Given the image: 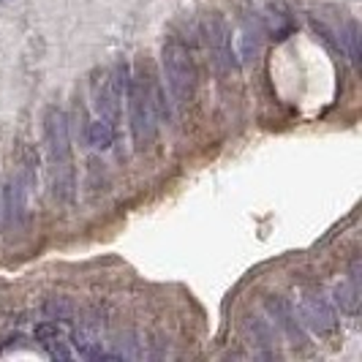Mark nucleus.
Segmentation results:
<instances>
[{
  "label": "nucleus",
  "mask_w": 362,
  "mask_h": 362,
  "mask_svg": "<svg viewBox=\"0 0 362 362\" xmlns=\"http://www.w3.org/2000/svg\"><path fill=\"white\" fill-rule=\"evenodd\" d=\"M264 308H267V313H270L272 325L286 335V341H289L294 349H305V346H308L305 325H303V319H300L297 308L291 305L286 297H267V300H264Z\"/></svg>",
  "instance_id": "20e7f679"
},
{
  "label": "nucleus",
  "mask_w": 362,
  "mask_h": 362,
  "mask_svg": "<svg viewBox=\"0 0 362 362\" xmlns=\"http://www.w3.org/2000/svg\"><path fill=\"white\" fill-rule=\"evenodd\" d=\"M161 69L166 90L175 98V104H188L197 88V69L188 47L180 41H166L161 49Z\"/></svg>",
  "instance_id": "f257e3e1"
},
{
  "label": "nucleus",
  "mask_w": 362,
  "mask_h": 362,
  "mask_svg": "<svg viewBox=\"0 0 362 362\" xmlns=\"http://www.w3.org/2000/svg\"><path fill=\"white\" fill-rule=\"evenodd\" d=\"M264 44V22L256 14H245L240 22V33H237V54L243 63H254Z\"/></svg>",
  "instance_id": "0eeeda50"
},
{
  "label": "nucleus",
  "mask_w": 362,
  "mask_h": 362,
  "mask_svg": "<svg viewBox=\"0 0 362 362\" xmlns=\"http://www.w3.org/2000/svg\"><path fill=\"white\" fill-rule=\"evenodd\" d=\"M44 139H47V150H49V161H71V134H69V120H66L63 109L49 107L44 112Z\"/></svg>",
  "instance_id": "423d86ee"
},
{
  "label": "nucleus",
  "mask_w": 362,
  "mask_h": 362,
  "mask_svg": "<svg viewBox=\"0 0 362 362\" xmlns=\"http://www.w3.org/2000/svg\"><path fill=\"white\" fill-rule=\"evenodd\" d=\"M158 93L150 90L145 76H131L128 82V117H131V134H134V145L136 150H145L153 136H156V109H158V101H156Z\"/></svg>",
  "instance_id": "f03ea898"
},
{
  "label": "nucleus",
  "mask_w": 362,
  "mask_h": 362,
  "mask_svg": "<svg viewBox=\"0 0 362 362\" xmlns=\"http://www.w3.org/2000/svg\"><path fill=\"white\" fill-rule=\"evenodd\" d=\"M47 346V351H49V357H52V360H71V351H69V346L63 344V341H60V338H54V341H49V344H44Z\"/></svg>",
  "instance_id": "f3484780"
},
{
  "label": "nucleus",
  "mask_w": 362,
  "mask_h": 362,
  "mask_svg": "<svg viewBox=\"0 0 362 362\" xmlns=\"http://www.w3.org/2000/svg\"><path fill=\"white\" fill-rule=\"evenodd\" d=\"M344 44H346V52H349V60L354 66H360V22L357 19H349L344 28Z\"/></svg>",
  "instance_id": "2eb2a0df"
},
{
  "label": "nucleus",
  "mask_w": 362,
  "mask_h": 362,
  "mask_svg": "<svg viewBox=\"0 0 362 362\" xmlns=\"http://www.w3.org/2000/svg\"><path fill=\"white\" fill-rule=\"evenodd\" d=\"M52 194L57 202L71 204L74 194H76V172H74L71 161L52 163Z\"/></svg>",
  "instance_id": "9d476101"
},
{
  "label": "nucleus",
  "mask_w": 362,
  "mask_h": 362,
  "mask_svg": "<svg viewBox=\"0 0 362 362\" xmlns=\"http://www.w3.org/2000/svg\"><path fill=\"white\" fill-rule=\"evenodd\" d=\"M300 319H303V325L308 327L313 335H319L325 341H332L341 332V325H338L332 303L327 297H322V294H316V291H305L303 294V300H300Z\"/></svg>",
  "instance_id": "7ed1b4c3"
},
{
  "label": "nucleus",
  "mask_w": 362,
  "mask_h": 362,
  "mask_svg": "<svg viewBox=\"0 0 362 362\" xmlns=\"http://www.w3.org/2000/svg\"><path fill=\"white\" fill-rule=\"evenodd\" d=\"M360 300H362L360 262L354 259V262H351V270H349V278H346L344 284H338V286H335V303L341 305L344 313L357 316V310H360Z\"/></svg>",
  "instance_id": "6e6552de"
},
{
  "label": "nucleus",
  "mask_w": 362,
  "mask_h": 362,
  "mask_svg": "<svg viewBox=\"0 0 362 362\" xmlns=\"http://www.w3.org/2000/svg\"><path fill=\"white\" fill-rule=\"evenodd\" d=\"M44 316L52 322H69L74 316V303L69 297H49L44 303Z\"/></svg>",
  "instance_id": "4468645a"
},
{
  "label": "nucleus",
  "mask_w": 362,
  "mask_h": 362,
  "mask_svg": "<svg viewBox=\"0 0 362 362\" xmlns=\"http://www.w3.org/2000/svg\"><path fill=\"white\" fill-rule=\"evenodd\" d=\"M120 98H123V95L115 90L112 76H107V79L101 82V88L95 90V101H93V107H95V112H98V117L115 126V123L120 120Z\"/></svg>",
  "instance_id": "1a4fd4ad"
},
{
  "label": "nucleus",
  "mask_w": 362,
  "mask_h": 362,
  "mask_svg": "<svg viewBox=\"0 0 362 362\" xmlns=\"http://www.w3.org/2000/svg\"><path fill=\"white\" fill-rule=\"evenodd\" d=\"M204 41H207V49H210V57H213L218 71L237 69L235 52H232V33H229L226 19L218 17V14L207 19L204 22Z\"/></svg>",
  "instance_id": "39448f33"
},
{
  "label": "nucleus",
  "mask_w": 362,
  "mask_h": 362,
  "mask_svg": "<svg viewBox=\"0 0 362 362\" xmlns=\"http://www.w3.org/2000/svg\"><path fill=\"white\" fill-rule=\"evenodd\" d=\"M245 332L251 338V344L259 349H272L275 346V329H272L270 319L264 316H248L245 319Z\"/></svg>",
  "instance_id": "f8f14e48"
},
{
  "label": "nucleus",
  "mask_w": 362,
  "mask_h": 362,
  "mask_svg": "<svg viewBox=\"0 0 362 362\" xmlns=\"http://www.w3.org/2000/svg\"><path fill=\"white\" fill-rule=\"evenodd\" d=\"M294 30V19H291L289 8L284 3H272L267 8V25H264V33H272L275 41L286 38Z\"/></svg>",
  "instance_id": "9b49d317"
},
{
  "label": "nucleus",
  "mask_w": 362,
  "mask_h": 362,
  "mask_svg": "<svg viewBox=\"0 0 362 362\" xmlns=\"http://www.w3.org/2000/svg\"><path fill=\"white\" fill-rule=\"evenodd\" d=\"M0 223H3V185H0Z\"/></svg>",
  "instance_id": "a211bd4d"
},
{
  "label": "nucleus",
  "mask_w": 362,
  "mask_h": 362,
  "mask_svg": "<svg viewBox=\"0 0 362 362\" xmlns=\"http://www.w3.org/2000/svg\"><path fill=\"white\" fill-rule=\"evenodd\" d=\"M3 3H11V0H3Z\"/></svg>",
  "instance_id": "6ab92c4d"
},
{
  "label": "nucleus",
  "mask_w": 362,
  "mask_h": 362,
  "mask_svg": "<svg viewBox=\"0 0 362 362\" xmlns=\"http://www.w3.org/2000/svg\"><path fill=\"white\" fill-rule=\"evenodd\" d=\"M33 338H36L38 344H49V341H54V338H63V329H60V325L57 322H41V325L33 329Z\"/></svg>",
  "instance_id": "dca6fc26"
},
{
  "label": "nucleus",
  "mask_w": 362,
  "mask_h": 362,
  "mask_svg": "<svg viewBox=\"0 0 362 362\" xmlns=\"http://www.w3.org/2000/svg\"><path fill=\"white\" fill-rule=\"evenodd\" d=\"M85 139H88V145L95 147V150H109L112 142H115V126L98 117V120H93L90 126H88Z\"/></svg>",
  "instance_id": "ddd939ff"
}]
</instances>
